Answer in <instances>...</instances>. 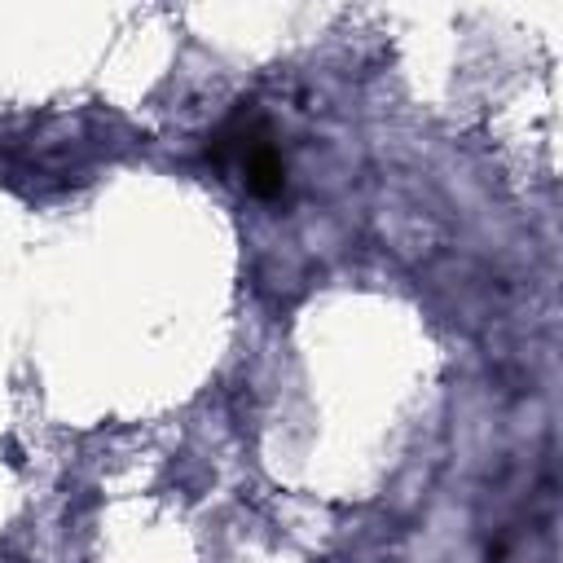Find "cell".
<instances>
[{"label":"cell","instance_id":"cell-1","mask_svg":"<svg viewBox=\"0 0 563 563\" xmlns=\"http://www.w3.org/2000/svg\"><path fill=\"white\" fill-rule=\"evenodd\" d=\"M211 158L220 167H229L233 176H242V185L255 194V198H277L286 189V163L277 154V145L268 141L264 123L255 119H233L216 145H211Z\"/></svg>","mask_w":563,"mask_h":563}]
</instances>
